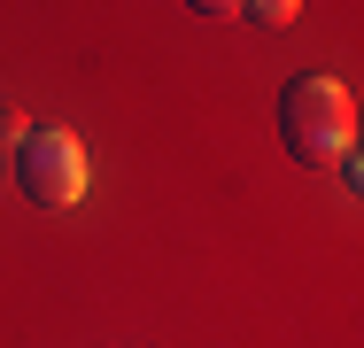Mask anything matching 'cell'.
I'll list each match as a JSON object with an SVG mask.
<instances>
[{
	"label": "cell",
	"mask_w": 364,
	"mask_h": 348,
	"mask_svg": "<svg viewBox=\"0 0 364 348\" xmlns=\"http://www.w3.org/2000/svg\"><path fill=\"white\" fill-rule=\"evenodd\" d=\"M23 132H31V116L23 109H0V147H23Z\"/></svg>",
	"instance_id": "obj_4"
},
{
	"label": "cell",
	"mask_w": 364,
	"mask_h": 348,
	"mask_svg": "<svg viewBox=\"0 0 364 348\" xmlns=\"http://www.w3.org/2000/svg\"><path fill=\"white\" fill-rule=\"evenodd\" d=\"M279 139H287L294 163H341L357 155V93L326 70H302L287 93H279Z\"/></svg>",
	"instance_id": "obj_1"
},
{
	"label": "cell",
	"mask_w": 364,
	"mask_h": 348,
	"mask_svg": "<svg viewBox=\"0 0 364 348\" xmlns=\"http://www.w3.org/2000/svg\"><path fill=\"white\" fill-rule=\"evenodd\" d=\"M85 147H77L70 132H23V147H16V186H23V202L39 209H77L85 202Z\"/></svg>",
	"instance_id": "obj_2"
},
{
	"label": "cell",
	"mask_w": 364,
	"mask_h": 348,
	"mask_svg": "<svg viewBox=\"0 0 364 348\" xmlns=\"http://www.w3.org/2000/svg\"><path fill=\"white\" fill-rule=\"evenodd\" d=\"M186 8H194V16H232L240 0H186Z\"/></svg>",
	"instance_id": "obj_5"
},
{
	"label": "cell",
	"mask_w": 364,
	"mask_h": 348,
	"mask_svg": "<svg viewBox=\"0 0 364 348\" xmlns=\"http://www.w3.org/2000/svg\"><path fill=\"white\" fill-rule=\"evenodd\" d=\"M240 8H248L256 23H272V31H287V23H294V8H302V0H240Z\"/></svg>",
	"instance_id": "obj_3"
}]
</instances>
